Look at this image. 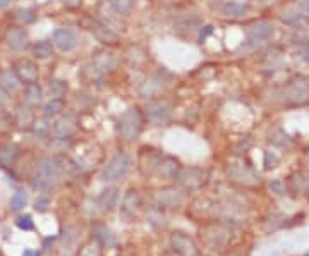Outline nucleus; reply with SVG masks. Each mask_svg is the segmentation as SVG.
<instances>
[{
	"label": "nucleus",
	"instance_id": "nucleus-9",
	"mask_svg": "<svg viewBox=\"0 0 309 256\" xmlns=\"http://www.w3.org/2000/svg\"><path fill=\"white\" fill-rule=\"evenodd\" d=\"M54 45L62 52H72L78 46V35L76 31L69 30V28H59L54 31Z\"/></svg>",
	"mask_w": 309,
	"mask_h": 256
},
{
	"label": "nucleus",
	"instance_id": "nucleus-16",
	"mask_svg": "<svg viewBox=\"0 0 309 256\" xmlns=\"http://www.w3.org/2000/svg\"><path fill=\"white\" fill-rule=\"evenodd\" d=\"M139 206H141V198H139L138 191H136V189H129L127 194L124 196V201H122V212H124V215L134 217L136 212L139 210Z\"/></svg>",
	"mask_w": 309,
	"mask_h": 256
},
{
	"label": "nucleus",
	"instance_id": "nucleus-12",
	"mask_svg": "<svg viewBox=\"0 0 309 256\" xmlns=\"http://www.w3.org/2000/svg\"><path fill=\"white\" fill-rule=\"evenodd\" d=\"M88 30H90L91 35L103 45H117L119 43V35H117L115 31H112L109 26L101 25V22L93 21L91 28H88Z\"/></svg>",
	"mask_w": 309,
	"mask_h": 256
},
{
	"label": "nucleus",
	"instance_id": "nucleus-2",
	"mask_svg": "<svg viewBox=\"0 0 309 256\" xmlns=\"http://www.w3.org/2000/svg\"><path fill=\"white\" fill-rule=\"evenodd\" d=\"M143 129V117L138 108H127L117 121V131L122 139L134 141Z\"/></svg>",
	"mask_w": 309,
	"mask_h": 256
},
{
	"label": "nucleus",
	"instance_id": "nucleus-32",
	"mask_svg": "<svg viewBox=\"0 0 309 256\" xmlns=\"http://www.w3.org/2000/svg\"><path fill=\"white\" fill-rule=\"evenodd\" d=\"M46 206H48V198H45V196H40L38 200L35 201V208H36V210H40V212H45V210H46Z\"/></svg>",
	"mask_w": 309,
	"mask_h": 256
},
{
	"label": "nucleus",
	"instance_id": "nucleus-35",
	"mask_svg": "<svg viewBox=\"0 0 309 256\" xmlns=\"http://www.w3.org/2000/svg\"><path fill=\"white\" fill-rule=\"evenodd\" d=\"M163 256H179V254H177V253H175V254H170V253H167V254H163Z\"/></svg>",
	"mask_w": 309,
	"mask_h": 256
},
{
	"label": "nucleus",
	"instance_id": "nucleus-29",
	"mask_svg": "<svg viewBox=\"0 0 309 256\" xmlns=\"http://www.w3.org/2000/svg\"><path fill=\"white\" fill-rule=\"evenodd\" d=\"M17 227L22 230H31L33 227H35V224H33L30 215H24V217H19V219H17Z\"/></svg>",
	"mask_w": 309,
	"mask_h": 256
},
{
	"label": "nucleus",
	"instance_id": "nucleus-23",
	"mask_svg": "<svg viewBox=\"0 0 309 256\" xmlns=\"http://www.w3.org/2000/svg\"><path fill=\"white\" fill-rule=\"evenodd\" d=\"M67 89H69V84H67V81H64V79H50V81H48L50 97L60 98L62 95L67 93Z\"/></svg>",
	"mask_w": 309,
	"mask_h": 256
},
{
	"label": "nucleus",
	"instance_id": "nucleus-30",
	"mask_svg": "<svg viewBox=\"0 0 309 256\" xmlns=\"http://www.w3.org/2000/svg\"><path fill=\"white\" fill-rule=\"evenodd\" d=\"M33 129H35L36 134H45V132L50 129V126L46 124L45 121H35V124H33Z\"/></svg>",
	"mask_w": 309,
	"mask_h": 256
},
{
	"label": "nucleus",
	"instance_id": "nucleus-26",
	"mask_svg": "<svg viewBox=\"0 0 309 256\" xmlns=\"http://www.w3.org/2000/svg\"><path fill=\"white\" fill-rule=\"evenodd\" d=\"M26 201H28V194L24 191L14 193L12 198H11V208H12L14 212H19L21 208L26 205Z\"/></svg>",
	"mask_w": 309,
	"mask_h": 256
},
{
	"label": "nucleus",
	"instance_id": "nucleus-28",
	"mask_svg": "<svg viewBox=\"0 0 309 256\" xmlns=\"http://www.w3.org/2000/svg\"><path fill=\"white\" fill-rule=\"evenodd\" d=\"M36 14H35V9H21L19 12H17V19H19L21 22H24V25H30V22L35 21Z\"/></svg>",
	"mask_w": 309,
	"mask_h": 256
},
{
	"label": "nucleus",
	"instance_id": "nucleus-31",
	"mask_svg": "<svg viewBox=\"0 0 309 256\" xmlns=\"http://www.w3.org/2000/svg\"><path fill=\"white\" fill-rule=\"evenodd\" d=\"M242 11V6H239V4H227L225 7H223V12L228 14V16H236V14H239Z\"/></svg>",
	"mask_w": 309,
	"mask_h": 256
},
{
	"label": "nucleus",
	"instance_id": "nucleus-19",
	"mask_svg": "<svg viewBox=\"0 0 309 256\" xmlns=\"http://www.w3.org/2000/svg\"><path fill=\"white\" fill-rule=\"evenodd\" d=\"M93 234H95V239L100 243L101 246H107V248H115L117 246V239L112 232L103 225H95L93 227Z\"/></svg>",
	"mask_w": 309,
	"mask_h": 256
},
{
	"label": "nucleus",
	"instance_id": "nucleus-15",
	"mask_svg": "<svg viewBox=\"0 0 309 256\" xmlns=\"http://www.w3.org/2000/svg\"><path fill=\"white\" fill-rule=\"evenodd\" d=\"M179 164H177V160L170 158V156H162L160 158V164H158L157 167V172L158 175H162V177H167V179H175L177 172H179Z\"/></svg>",
	"mask_w": 309,
	"mask_h": 256
},
{
	"label": "nucleus",
	"instance_id": "nucleus-22",
	"mask_svg": "<svg viewBox=\"0 0 309 256\" xmlns=\"http://www.w3.org/2000/svg\"><path fill=\"white\" fill-rule=\"evenodd\" d=\"M64 110V100L62 98H50L48 102L43 105V113L45 117H57L60 112Z\"/></svg>",
	"mask_w": 309,
	"mask_h": 256
},
{
	"label": "nucleus",
	"instance_id": "nucleus-34",
	"mask_svg": "<svg viewBox=\"0 0 309 256\" xmlns=\"http://www.w3.org/2000/svg\"><path fill=\"white\" fill-rule=\"evenodd\" d=\"M22 256H40L36 251H31V249H26L24 253H22Z\"/></svg>",
	"mask_w": 309,
	"mask_h": 256
},
{
	"label": "nucleus",
	"instance_id": "nucleus-25",
	"mask_svg": "<svg viewBox=\"0 0 309 256\" xmlns=\"http://www.w3.org/2000/svg\"><path fill=\"white\" fill-rule=\"evenodd\" d=\"M17 122H19V126H22V127H31L35 124V117H33V112L30 108L21 107L19 110H17Z\"/></svg>",
	"mask_w": 309,
	"mask_h": 256
},
{
	"label": "nucleus",
	"instance_id": "nucleus-14",
	"mask_svg": "<svg viewBox=\"0 0 309 256\" xmlns=\"http://www.w3.org/2000/svg\"><path fill=\"white\" fill-rule=\"evenodd\" d=\"M98 206L101 208L103 212H110L114 210L119 203V189L117 188H107L105 191H101V194L98 196Z\"/></svg>",
	"mask_w": 309,
	"mask_h": 256
},
{
	"label": "nucleus",
	"instance_id": "nucleus-1",
	"mask_svg": "<svg viewBox=\"0 0 309 256\" xmlns=\"http://www.w3.org/2000/svg\"><path fill=\"white\" fill-rule=\"evenodd\" d=\"M64 174V165L60 160L45 156L38 162L36 167V175L33 179V186L38 189H52L60 181Z\"/></svg>",
	"mask_w": 309,
	"mask_h": 256
},
{
	"label": "nucleus",
	"instance_id": "nucleus-11",
	"mask_svg": "<svg viewBox=\"0 0 309 256\" xmlns=\"http://www.w3.org/2000/svg\"><path fill=\"white\" fill-rule=\"evenodd\" d=\"M76 131H78V117L74 115V113H67V115L60 117L54 124V134L57 136L59 139L71 137Z\"/></svg>",
	"mask_w": 309,
	"mask_h": 256
},
{
	"label": "nucleus",
	"instance_id": "nucleus-24",
	"mask_svg": "<svg viewBox=\"0 0 309 256\" xmlns=\"http://www.w3.org/2000/svg\"><path fill=\"white\" fill-rule=\"evenodd\" d=\"M109 6L114 9V12L127 16L134 7V0H109Z\"/></svg>",
	"mask_w": 309,
	"mask_h": 256
},
{
	"label": "nucleus",
	"instance_id": "nucleus-3",
	"mask_svg": "<svg viewBox=\"0 0 309 256\" xmlns=\"http://www.w3.org/2000/svg\"><path fill=\"white\" fill-rule=\"evenodd\" d=\"M131 167V156L124 151H119L110 158V162L105 165L101 172V181L105 182H115L125 177V174L129 172Z\"/></svg>",
	"mask_w": 309,
	"mask_h": 256
},
{
	"label": "nucleus",
	"instance_id": "nucleus-5",
	"mask_svg": "<svg viewBox=\"0 0 309 256\" xmlns=\"http://www.w3.org/2000/svg\"><path fill=\"white\" fill-rule=\"evenodd\" d=\"M177 182L181 184L184 189L189 191H196L204 184L206 181V172L199 167H187V169H179V172L175 175Z\"/></svg>",
	"mask_w": 309,
	"mask_h": 256
},
{
	"label": "nucleus",
	"instance_id": "nucleus-8",
	"mask_svg": "<svg viewBox=\"0 0 309 256\" xmlns=\"http://www.w3.org/2000/svg\"><path fill=\"white\" fill-rule=\"evenodd\" d=\"M154 200L160 208H179L184 203V193L175 188H165L157 193Z\"/></svg>",
	"mask_w": 309,
	"mask_h": 256
},
{
	"label": "nucleus",
	"instance_id": "nucleus-10",
	"mask_svg": "<svg viewBox=\"0 0 309 256\" xmlns=\"http://www.w3.org/2000/svg\"><path fill=\"white\" fill-rule=\"evenodd\" d=\"M6 43L14 52H24L30 49V35L24 28H12L6 35Z\"/></svg>",
	"mask_w": 309,
	"mask_h": 256
},
{
	"label": "nucleus",
	"instance_id": "nucleus-20",
	"mask_svg": "<svg viewBox=\"0 0 309 256\" xmlns=\"http://www.w3.org/2000/svg\"><path fill=\"white\" fill-rule=\"evenodd\" d=\"M41 100H43V91L38 86V83H33V84H26L24 89V103L30 107H36L40 105Z\"/></svg>",
	"mask_w": 309,
	"mask_h": 256
},
{
	"label": "nucleus",
	"instance_id": "nucleus-4",
	"mask_svg": "<svg viewBox=\"0 0 309 256\" xmlns=\"http://www.w3.org/2000/svg\"><path fill=\"white\" fill-rule=\"evenodd\" d=\"M144 115L151 126H167L172 121V105L167 100H153L144 108Z\"/></svg>",
	"mask_w": 309,
	"mask_h": 256
},
{
	"label": "nucleus",
	"instance_id": "nucleus-17",
	"mask_svg": "<svg viewBox=\"0 0 309 256\" xmlns=\"http://www.w3.org/2000/svg\"><path fill=\"white\" fill-rule=\"evenodd\" d=\"M21 84L22 83L19 81V78H17L12 69H6L0 73V88L6 89L7 93H14L16 89H19Z\"/></svg>",
	"mask_w": 309,
	"mask_h": 256
},
{
	"label": "nucleus",
	"instance_id": "nucleus-27",
	"mask_svg": "<svg viewBox=\"0 0 309 256\" xmlns=\"http://www.w3.org/2000/svg\"><path fill=\"white\" fill-rule=\"evenodd\" d=\"M78 256H101V249L96 243H88L83 246Z\"/></svg>",
	"mask_w": 309,
	"mask_h": 256
},
{
	"label": "nucleus",
	"instance_id": "nucleus-7",
	"mask_svg": "<svg viewBox=\"0 0 309 256\" xmlns=\"http://www.w3.org/2000/svg\"><path fill=\"white\" fill-rule=\"evenodd\" d=\"M170 244L179 256H199V248L196 246V243L189 236L182 234V232L172 234Z\"/></svg>",
	"mask_w": 309,
	"mask_h": 256
},
{
	"label": "nucleus",
	"instance_id": "nucleus-13",
	"mask_svg": "<svg viewBox=\"0 0 309 256\" xmlns=\"http://www.w3.org/2000/svg\"><path fill=\"white\" fill-rule=\"evenodd\" d=\"M91 64L96 73L107 74V73H112L115 67V57L114 54H110V52H98V54L93 55Z\"/></svg>",
	"mask_w": 309,
	"mask_h": 256
},
{
	"label": "nucleus",
	"instance_id": "nucleus-33",
	"mask_svg": "<svg viewBox=\"0 0 309 256\" xmlns=\"http://www.w3.org/2000/svg\"><path fill=\"white\" fill-rule=\"evenodd\" d=\"M14 0H0V9H6L7 6H11Z\"/></svg>",
	"mask_w": 309,
	"mask_h": 256
},
{
	"label": "nucleus",
	"instance_id": "nucleus-6",
	"mask_svg": "<svg viewBox=\"0 0 309 256\" xmlns=\"http://www.w3.org/2000/svg\"><path fill=\"white\" fill-rule=\"evenodd\" d=\"M12 71L16 73V76L19 78V81L22 84H33V83H38V78H40V71H38V65H36L33 60H28V59H21L14 64Z\"/></svg>",
	"mask_w": 309,
	"mask_h": 256
},
{
	"label": "nucleus",
	"instance_id": "nucleus-21",
	"mask_svg": "<svg viewBox=\"0 0 309 256\" xmlns=\"http://www.w3.org/2000/svg\"><path fill=\"white\" fill-rule=\"evenodd\" d=\"M33 57L36 60H46L50 57H54V43L48 40H41V41H36L33 45Z\"/></svg>",
	"mask_w": 309,
	"mask_h": 256
},
{
	"label": "nucleus",
	"instance_id": "nucleus-18",
	"mask_svg": "<svg viewBox=\"0 0 309 256\" xmlns=\"http://www.w3.org/2000/svg\"><path fill=\"white\" fill-rule=\"evenodd\" d=\"M17 155H19V148L16 145H0V167H12Z\"/></svg>",
	"mask_w": 309,
	"mask_h": 256
}]
</instances>
